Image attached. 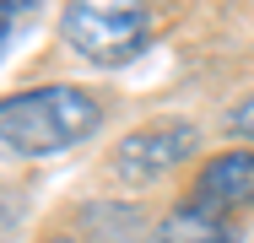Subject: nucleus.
I'll return each mask as SVG.
<instances>
[{
    "mask_svg": "<svg viewBox=\"0 0 254 243\" xmlns=\"http://www.w3.org/2000/svg\"><path fill=\"white\" fill-rule=\"evenodd\" d=\"M103 124V103L87 87H33L0 97V157H54L81 146Z\"/></svg>",
    "mask_w": 254,
    "mask_h": 243,
    "instance_id": "f257e3e1",
    "label": "nucleus"
},
{
    "mask_svg": "<svg viewBox=\"0 0 254 243\" xmlns=\"http://www.w3.org/2000/svg\"><path fill=\"white\" fill-rule=\"evenodd\" d=\"M227 130H233V135H249V141H254V97H244V103L227 114Z\"/></svg>",
    "mask_w": 254,
    "mask_h": 243,
    "instance_id": "0eeeda50",
    "label": "nucleus"
},
{
    "mask_svg": "<svg viewBox=\"0 0 254 243\" xmlns=\"http://www.w3.org/2000/svg\"><path fill=\"white\" fill-rule=\"evenodd\" d=\"M195 146H200V130H195L190 119H157V124H141L135 135H125V141L114 146L108 168H114L125 184H152L162 173L184 168V162L195 157Z\"/></svg>",
    "mask_w": 254,
    "mask_h": 243,
    "instance_id": "7ed1b4c3",
    "label": "nucleus"
},
{
    "mask_svg": "<svg viewBox=\"0 0 254 243\" xmlns=\"http://www.w3.org/2000/svg\"><path fill=\"white\" fill-rule=\"evenodd\" d=\"M190 200L211 211V216H227V211H249L254 205V151H222L211 157L195 179Z\"/></svg>",
    "mask_w": 254,
    "mask_h": 243,
    "instance_id": "20e7f679",
    "label": "nucleus"
},
{
    "mask_svg": "<svg viewBox=\"0 0 254 243\" xmlns=\"http://www.w3.org/2000/svg\"><path fill=\"white\" fill-rule=\"evenodd\" d=\"M33 16H38V0H0V60L16 49V38L33 27Z\"/></svg>",
    "mask_w": 254,
    "mask_h": 243,
    "instance_id": "423d86ee",
    "label": "nucleus"
},
{
    "mask_svg": "<svg viewBox=\"0 0 254 243\" xmlns=\"http://www.w3.org/2000/svg\"><path fill=\"white\" fill-rule=\"evenodd\" d=\"M60 33H65V44L87 65L119 70V65L146 54V44H152V11H146V0H65Z\"/></svg>",
    "mask_w": 254,
    "mask_h": 243,
    "instance_id": "f03ea898",
    "label": "nucleus"
},
{
    "mask_svg": "<svg viewBox=\"0 0 254 243\" xmlns=\"http://www.w3.org/2000/svg\"><path fill=\"white\" fill-rule=\"evenodd\" d=\"M49 243H76V238H65V233H60V238H49Z\"/></svg>",
    "mask_w": 254,
    "mask_h": 243,
    "instance_id": "6e6552de",
    "label": "nucleus"
},
{
    "mask_svg": "<svg viewBox=\"0 0 254 243\" xmlns=\"http://www.w3.org/2000/svg\"><path fill=\"white\" fill-rule=\"evenodd\" d=\"M157 243H233V227H227V216H211L190 200V205L168 211V222L157 227Z\"/></svg>",
    "mask_w": 254,
    "mask_h": 243,
    "instance_id": "39448f33",
    "label": "nucleus"
}]
</instances>
